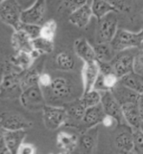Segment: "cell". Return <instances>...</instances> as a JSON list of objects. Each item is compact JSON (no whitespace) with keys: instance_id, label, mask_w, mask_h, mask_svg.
<instances>
[{"instance_id":"cell-40","label":"cell","mask_w":143,"mask_h":154,"mask_svg":"<svg viewBox=\"0 0 143 154\" xmlns=\"http://www.w3.org/2000/svg\"><path fill=\"white\" fill-rule=\"evenodd\" d=\"M113 121H115L114 118H112V117H110V116H107L106 115L105 116V118H104V120H103V122H102V124L104 125H106V126H111L113 124Z\"/></svg>"},{"instance_id":"cell-35","label":"cell","mask_w":143,"mask_h":154,"mask_svg":"<svg viewBox=\"0 0 143 154\" xmlns=\"http://www.w3.org/2000/svg\"><path fill=\"white\" fill-rule=\"evenodd\" d=\"M134 71L143 76V49L135 56L134 60Z\"/></svg>"},{"instance_id":"cell-39","label":"cell","mask_w":143,"mask_h":154,"mask_svg":"<svg viewBox=\"0 0 143 154\" xmlns=\"http://www.w3.org/2000/svg\"><path fill=\"white\" fill-rule=\"evenodd\" d=\"M137 104H139V112H140L141 119L143 120V94L139 95V100H137Z\"/></svg>"},{"instance_id":"cell-34","label":"cell","mask_w":143,"mask_h":154,"mask_svg":"<svg viewBox=\"0 0 143 154\" xmlns=\"http://www.w3.org/2000/svg\"><path fill=\"white\" fill-rule=\"evenodd\" d=\"M89 0H65V6L73 13L88 4Z\"/></svg>"},{"instance_id":"cell-23","label":"cell","mask_w":143,"mask_h":154,"mask_svg":"<svg viewBox=\"0 0 143 154\" xmlns=\"http://www.w3.org/2000/svg\"><path fill=\"white\" fill-rule=\"evenodd\" d=\"M97 129L95 127L83 132L80 137V140H79L83 154L93 153V150L95 146V143H97Z\"/></svg>"},{"instance_id":"cell-6","label":"cell","mask_w":143,"mask_h":154,"mask_svg":"<svg viewBox=\"0 0 143 154\" xmlns=\"http://www.w3.org/2000/svg\"><path fill=\"white\" fill-rule=\"evenodd\" d=\"M42 90H45V91L49 93L50 98L52 100H67V103H69L68 100L72 96L73 87H72V83L67 79L58 77L52 79V83L49 87Z\"/></svg>"},{"instance_id":"cell-15","label":"cell","mask_w":143,"mask_h":154,"mask_svg":"<svg viewBox=\"0 0 143 154\" xmlns=\"http://www.w3.org/2000/svg\"><path fill=\"white\" fill-rule=\"evenodd\" d=\"M12 46L16 52H23L31 54L34 49L33 45V39L25 33L23 30L14 31L12 35Z\"/></svg>"},{"instance_id":"cell-18","label":"cell","mask_w":143,"mask_h":154,"mask_svg":"<svg viewBox=\"0 0 143 154\" xmlns=\"http://www.w3.org/2000/svg\"><path fill=\"white\" fill-rule=\"evenodd\" d=\"M111 92H112L114 97L119 103L120 105H123L129 103H137L139 98V93H136L134 90L126 87L123 84H121L119 82L111 90Z\"/></svg>"},{"instance_id":"cell-38","label":"cell","mask_w":143,"mask_h":154,"mask_svg":"<svg viewBox=\"0 0 143 154\" xmlns=\"http://www.w3.org/2000/svg\"><path fill=\"white\" fill-rule=\"evenodd\" d=\"M105 1H107L111 5H113L115 8L118 9V11H122L125 6L124 0H105Z\"/></svg>"},{"instance_id":"cell-36","label":"cell","mask_w":143,"mask_h":154,"mask_svg":"<svg viewBox=\"0 0 143 154\" xmlns=\"http://www.w3.org/2000/svg\"><path fill=\"white\" fill-rule=\"evenodd\" d=\"M35 147L34 145L31 144H26V143H23L22 145L20 146V147L18 148V150L16 152V154H35Z\"/></svg>"},{"instance_id":"cell-11","label":"cell","mask_w":143,"mask_h":154,"mask_svg":"<svg viewBox=\"0 0 143 154\" xmlns=\"http://www.w3.org/2000/svg\"><path fill=\"white\" fill-rule=\"evenodd\" d=\"M105 116L106 114L104 112L101 103L93 106V107L87 108L80 123V128L83 130L82 133L91 128H94L98 124L102 123Z\"/></svg>"},{"instance_id":"cell-43","label":"cell","mask_w":143,"mask_h":154,"mask_svg":"<svg viewBox=\"0 0 143 154\" xmlns=\"http://www.w3.org/2000/svg\"><path fill=\"white\" fill-rule=\"evenodd\" d=\"M140 33H141V35H142V38H143V29L140 31Z\"/></svg>"},{"instance_id":"cell-2","label":"cell","mask_w":143,"mask_h":154,"mask_svg":"<svg viewBox=\"0 0 143 154\" xmlns=\"http://www.w3.org/2000/svg\"><path fill=\"white\" fill-rule=\"evenodd\" d=\"M118 19L115 13H110L103 18L97 20V28L95 34L97 43H111L118 33Z\"/></svg>"},{"instance_id":"cell-33","label":"cell","mask_w":143,"mask_h":154,"mask_svg":"<svg viewBox=\"0 0 143 154\" xmlns=\"http://www.w3.org/2000/svg\"><path fill=\"white\" fill-rule=\"evenodd\" d=\"M135 141V150L143 154V132L140 129H132Z\"/></svg>"},{"instance_id":"cell-4","label":"cell","mask_w":143,"mask_h":154,"mask_svg":"<svg viewBox=\"0 0 143 154\" xmlns=\"http://www.w3.org/2000/svg\"><path fill=\"white\" fill-rule=\"evenodd\" d=\"M19 99L24 107L31 111L42 110L46 105L43 90L39 84L23 89Z\"/></svg>"},{"instance_id":"cell-29","label":"cell","mask_w":143,"mask_h":154,"mask_svg":"<svg viewBox=\"0 0 143 154\" xmlns=\"http://www.w3.org/2000/svg\"><path fill=\"white\" fill-rule=\"evenodd\" d=\"M34 49L41 55L51 54L54 51V40H50L39 36V38L33 40Z\"/></svg>"},{"instance_id":"cell-9","label":"cell","mask_w":143,"mask_h":154,"mask_svg":"<svg viewBox=\"0 0 143 154\" xmlns=\"http://www.w3.org/2000/svg\"><path fill=\"white\" fill-rule=\"evenodd\" d=\"M101 105L103 107V110L105 114L107 116H110L115 120L119 124H122L125 122L123 115H122V110H121V105L119 103L115 100L114 95L111 91H103L101 92Z\"/></svg>"},{"instance_id":"cell-8","label":"cell","mask_w":143,"mask_h":154,"mask_svg":"<svg viewBox=\"0 0 143 154\" xmlns=\"http://www.w3.org/2000/svg\"><path fill=\"white\" fill-rule=\"evenodd\" d=\"M100 75V68L97 60L91 62H84L81 76L83 91L82 95L86 94L94 88V84Z\"/></svg>"},{"instance_id":"cell-7","label":"cell","mask_w":143,"mask_h":154,"mask_svg":"<svg viewBox=\"0 0 143 154\" xmlns=\"http://www.w3.org/2000/svg\"><path fill=\"white\" fill-rule=\"evenodd\" d=\"M1 128L6 130H27L33 126V123L22 115L13 112H4L1 114Z\"/></svg>"},{"instance_id":"cell-14","label":"cell","mask_w":143,"mask_h":154,"mask_svg":"<svg viewBox=\"0 0 143 154\" xmlns=\"http://www.w3.org/2000/svg\"><path fill=\"white\" fill-rule=\"evenodd\" d=\"M121 110L125 123L128 124L132 129H139L142 119L137 103H129L121 105Z\"/></svg>"},{"instance_id":"cell-5","label":"cell","mask_w":143,"mask_h":154,"mask_svg":"<svg viewBox=\"0 0 143 154\" xmlns=\"http://www.w3.org/2000/svg\"><path fill=\"white\" fill-rule=\"evenodd\" d=\"M43 122L47 129L56 130L61 125L66 124L68 115L65 107L54 105H45L43 109Z\"/></svg>"},{"instance_id":"cell-26","label":"cell","mask_w":143,"mask_h":154,"mask_svg":"<svg viewBox=\"0 0 143 154\" xmlns=\"http://www.w3.org/2000/svg\"><path fill=\"white\" fill-rule=\"evenodd\" d=\"M94 48L97 60L99 62H111L116 56L111 43H97Z\"/></svg>"},{"instance_id":"cell-27","label":"cell","mask_w":143,"mask_h":154,"mask_svg":"<svg viewBox=\"0 0 143 154\" xmlns=\"http://www.w3.org/2000/svg\"><path fill=\"white\" fill-rule=\"evenodd\" d=\"M78 139L76 135L69 134L66 132H59L57 135V145L66 152H71L76 148Z\"/></svg>"},{"instance_id":"cell-13","label":"cell","mask_w":143,"mask_h":154,"mask_svg":"<svg viewBox=\"0 0 143 154\" xmlns=\"http://www.w3.org/2000/svg\"><path fill=\"white\" fill-rule=\"evenodd\" d=\"M26 135V130H6L1 128V137L10 154H16L18 148L24 143Z\"/></svg>"},{"instance_id":"cell-10","label":"cell","mask_w":143,"mask_h":154,"mask_svg":"<svg viewBox=\"0 0 143 154\" xmlns=\"http://www.w3.org/2000/svg\"><path fill=\"white\" fill-rule=\"evenodd\" d=\"M46 12V0H35V2L27 10H23L21 20L24 24L40 25Z\"/></svg>"},{"instance_id":"cell-17","label":"cell","mask_w":143,"mask_h":154,"mask_svg":"<svg viewBox=\"0 0 143 154\" xmlns=\"http://www.w3.org/2000/svg\"><path fill=\"white\" fill-rule=\"evenodd\" d=\"M76 55L80 58L83 62H91L97 60L94 48L89 43L86 38H77L73 44Z\"/></svg>"},{"instance_id":"cell-32","label":"cell","mask_w":143,"mask_h":154,"mask_svg":"<svg viewBox=\"0 0 143 154\" xmlns=\"http://www.w3.org/2000/svg\"><path fill=\"white\" fill-rule=\"evenodd\" d=\"M21 30H23L31 39H35L41 35V25L37 24H24L21 27Z\"/></svg>"},{"instance_id":"cell-30","label":"cell","mask_w":143,"mask_h":154,"mask_svg":"<svg viewBox=\"0 0 143 154\" xmlns=\"http://www.w3.org/2000/svg\"><path fill=\"white\" fill-rule=\"evenodd\" d=\"M101 96L102 94L98 90L93 89L91 91H89L86 94H83L80 96L82 102L84 103V105L86 106V108L89 107H93V106H95L101 103Z\"/></svg>"},{"instance_id":"cell-22","label":"cell","mask_w":143,"mask_h":154,"mask_svg":"<svg viewBox=\"0 0 143 154\" xmlns=\"http://www.w3.org/2000/svg\"><path fill=\"white\" fill-rule=\"evenodd\" d=\"M119 82L123 84L139 95L143 94V76L136 73L135 71L127 74L119 79Z\"/></svg>"},{"instance_id":"cell-45","label":"cell","mask_w":143,"mask_h":154,"mask_svg":"<svg viewBox=\"0 0 143 154\" xmlns=\"http://www.w3.org/2000/svg\"></svg>"},{"instance_id":"cell-28","label":"cell","mask_w":143,"mask_h":154,"mask_svg":"<svg viewBox=\"0 0 143 154\" xmlns=\"http://www.w3.org/2000/svg\"><path fill=\"white\" fill-rule=\"evenodd\" d=\"M55 66L60 71H72L75 68V60L68 52H60L55 57Z\"/></svg>"},{"instance_id":"cell-31","label":"cell","mask_w":143,"mask_h":154,"mask_svg":"<svg viewBox=\"0 0 143 154\" xmlns=\"http://www.w3.org/2000/svg\"><path fill=\"white\" fill-rule=\"evenodd\" d=\"M56 29H57V24L55 20H49L45 22L43 25H41V35L42 38L50 39V40H54L55 33H56Z\"/></svg>"},{"instance_id":"cell-24","label":"cell","mask_w":143,"mask_h":154,"mask_svg":"<svg viewBox=\"0 0 143 154\" xmlns=\"http://www.w3.org/2000/svg\"><path fill=\"white\" fill-rule=\"evenodd\" d=\"M93 15L97 20L103 18L110 13H118V11L105 0H92L91 4Z\"/></svg>"},{"instance_id":"cell-37","label":"cell","mask_w":143,"mask_h":154,"mask_svg":"<svg viewBox=\"0 0 143 154\" xmlns=\"http://www.w3.org/2000/svg\"><path fill=\"white\" fill-rule=\"evenodd\" d=\"M52 79L51 76L47 73H41L39 76V85L41 86L42 89H46L48 88L52 83Z\"/></svg>"},{"instance_id":"cell-12","label":"cell","mask_w":143,"mask_h":154,"mask_svg":"<svg viewBox=\"0 0 143 154\" xmlns=\"http://www.w3.org/2000/svg\"><path fill=\"white\" fill-rule=\"evenodd\" d=\"M134 60L135 56L131 54L116 55L111 61L113 72L118 77V79L124 77L127 74L134 71Z\"/></svg>"},{"instance_id":"cell-44","label":"cell","mask_w":143,"mask_h":154,"mask_svg":"<svg viewBox=\"0 0 143 154\" xmlns=\"http://www.w3.org/2000/svg\"><path fill=\"white\" fill-rule=\"evenodd\" d=\"M3 1H5V0H1V2H3Z\"/></svg>"},{"instance_id":"cell-1","label":"cell","mask_w":143,"mask_h":154,"mask_svg":"<svg viewBox=\"0 0 143 154\" xmlns=\"http://www.w3.org/2000/svg\"><path fill=\"white\" fill-rule=\"evenodd\" d=\"M23 10L16 0H5L0 5V18L3 23L10 26L14 31L21 30L22 27V15Z\"/></svg>"},{"instance_id":"cell-3","label":"cell","mask_w":143,"mask_h":154,"mask_svg":"<svg viewBox=\"0 0 143 154\" xmlns=\"http://www.w3.org/2000/svg\"><path fill=\"white\" fill-rule=\"evenodd\" d=\"M115 52H122L124 50L134 48V47H143V38L141 33H134L131 31L118 29V33L111 42Z\"/></svg>"},{"instance_id":"cell-21","label":"cell","mask_w":143,"mask_h":154,"mask_svg":"<svg viewBox=\"0 0 143 154\" xmlns=\"http://www.w3.org/2000/svg\"><path fill=\"white\" fill-rule=\"evenodd\" d=\"M115 146L121 154L135 150V141L132 131H122L115 137Z\"/></svg>"},{"instance_id":"cell-19","label":"cell","mask_w":143,"mask_h":154,"mask_svg":"<svg viewBox=\"0 0 143 154\" xmlns=\"http://www.w3.org/2000/svg\"><path fill=\"white\" fill-rule=\"evenodd\" d=\"M93 17V12L91 5L89 3L85 6L79 8L78 10L75 11V12L71 13L70 17H69V20L72 24L78 28H85L89 24L90 19Z\"/></svg>"},{"instance_id":"cell-42","label":"cell","mask_w":143,"mask_h":154,"mask_svg":"<svg viewBox=\"0 0 143 154\" xmlns=\"http://www.w3.org/2000/svg\"><path fill=\"white\" fill-rule=\"evenodd\" d=\"M124 154H136V150H134V151H131V152H127V153H124Z\"/></svg>"},{"instance_id":"cell-41","label":"cell","mask_w":143,"mask_h":154,"mask_svg":"<svg viewBox=\"0 0 143 154\" xmlns=\"http://www.w3.org/2000/svg\"><path fill=\"white\" fill-rule=\"evenodd\" d=\"M139 129L143 132V120H142V122H141V124H140V127H139Z\"/></svg>"},{"instance_id":"cell-25","label":"cell","mask_w":143,"mask_h":154,"mask_svg":"<svg viewBox=\"0 0 143 154\" xmlns=\"http://www.w3.org/2000/svg\"><path fill=\"white\" fill-rule=\"evenodd\" d=\"M118 82H119V79L115 73L107 74V75L100 74L97 82L94 84V89L98 90L100 92L111 91V90L118 83Z\"/></svg>"},{"instance_id":"cell-20","label":"cell","mask_w":143,"mask_h":154,"mask_svg":"<svg viewBox=\"0 0 143 154\" xmlns=\"http://www.w3.org/2000/svg\"><path fill=\"white\" fill-rule=\"evenodd\" d=\"M64 107L67 111V115H68L67 120L70 119V120L81 123L84 114H85V111L87 109L86 106L84 105L81 98L73 100L72 102L65 103Z\"/></svg>"},{"instance_id":"cell-16","label":"cell","mask_w":143,"mask_h":154,"mask_svg":"<svg viewBox=\"0 0 143 154\" xmlns=\"http://www.w3.org/2000/svg\"><path fill=\"white\" fill-rule=\"evenodd\" d=\"M40 54L35 50L29 54V53H23V52H16V54L12 56L10 58V63L19 70L20 72H25L30 69V67L33 65V62L35 60L36 57H38Z\"/></svg>"}]
</instances>
